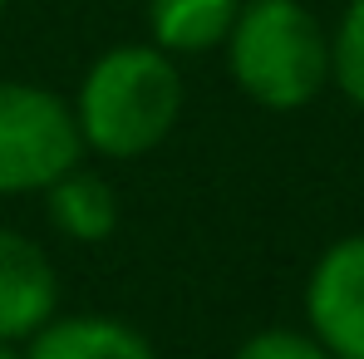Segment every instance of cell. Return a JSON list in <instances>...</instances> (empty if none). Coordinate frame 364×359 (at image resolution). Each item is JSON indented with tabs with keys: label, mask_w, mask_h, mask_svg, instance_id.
I'll return each instance as SVG.
<instances>
[{
	"label": "cell",
	"mask_w": 364,
	"mask_h": 359,
	"mask_svg": "<svg viewBox=\"0 0 364 359\" xmlns=\"http://www.w3.org/2000/svg\"><path fill=\"white\" fill-rule=\"evenodd\" d=\"M74 123L84 153L99 158H143L168 143L182 119V74L178 60L158 45H114L84 69L74 99Z\"/></svg>",
	"instance_id": "cell-1"
},
{
	"label": "cell",
	"mask_w": 364,
	"mask_h": 359,
	"mask_svg": "<svg viewBox=\"0 0 364 359\" xmlns=\"http://www.w3.org/2000/svg\"><path fill=\"white\" fill-rule=\"evenodd\" d=\"M222 55L232 84L271 114H296L330 84V30L301 0H242Z\"/></svg>",
	"instance_id": "cell-2"
},
{
	"label": "cell",
	"mask_w": 364,
	"mask_h": 359,
	"mask_svg": "<svg viewBox=\"0 0 364 359\" xmlns=\"http://www.w3.org/2000/svg\"><path fill=\"white\" fill-rule=\"evenodd\" d=\"M84 163L69 99L30 79H0V197H35Z\"/></svg>",
	"instance_id": "cell-3"
},
{
	"label": "cell",
	"mask_w": 364,
	"mask_h": 359,
	"mask_svg": "<svg viewBox=\"0 0 364 359\" xmlns=\"http://www.w3.org/2000/svg\"><path fill=\"white\" fill-rule=\"evenodd\" d=\"M305 325L335 359H364V232L325 246L310 266Z\"/></svg>",
	"instance_id": "cell-4"
},
{
	"label": "cell",
	"mask_w": 364,
	"mask_h": 359,
	"mask_svg": "<svg viewBox=\"0 0 364 359\" xmlns=\"http://www.w3.org/2000/svg\"><path fill=\"white\" fill-rule=\"evenodd\" d=\"M60 315V271L45 246L0 227V340L25 345Z\"/></svg>",
	"instance_id": "cell-5"
},
{
	"label": "cell",
	"mask_w": 364,
	"mask_h": 359,
	"mask_svg": "<svg viewBox=\"0 0 364 359\" xmlns=\"http://www.w3.org/2000/svg\"><path fill=\"white\" fill-rule=\"evenodd\" d=\"M25 359H158V350L119 315H55L25 340Z\"/></svg>",
	"instance_id": "cell-6"
},
{
	"label": "cell",
	"mask_w": 364,
	"mask_h": 359,
	"mask_svg": "<svg viewBox=\"0 0 364 359\" xmlns=\"http://www.w3.org/2000/svg\"><path fill=\"white\" fill-rule=\"evenodd\" d=\"M40 197H45L50 227L64 241L94 246V241H109L119 232V192H114V182L104 173H89L84 163L69 168L64 178H55Z\"/></svg>",
	"instance_id": "cell-7"
},
{
	"label": "cell",
	"mask_w": 364,
	"mask_h": 359,
	"mask_svg": "<svg viewBox=\"0 0 364 359\" xmlns=\"http://www.w3.org/2000/svg\"><path fill=\"white\" fill-rule=\"evenodd\" d=\"M242 0H148V45L173 60L222 50Z\"/></svg>",
	"instance_id": "cell-8"
},
{
	"label": "cell",
	"mask_w": 364,
	"mask_h": 359,
	"mask_svg": "<svg viewBox=\"0 0 364 359\" xmlns=\"http://www.w3.org/2000/svg\"><path fill=\"white\" fill-rule=\"evenodd\" d=\"M330 84L364 114V0H350L330 35Z\"/></svg>",
	"instance_id": "cell-9"
},
{
	"label": "cell",
	"mask_w": 364,
	"mask_h": 359,
	"mask_svg": "<svg viewBox=\"0 0 364 359\" xmlns=\"http://www.w3.org/2000/svg\"><path fill=\"white\" fill-rule=\"evenodd\" d=\"M232 359H335L310 330H291V325H271V330H256L237 345Z\"/></svg>",
	"instance_id": "cell-10"
},
{
	"label": "cell",
	"mask_w": 364,
	"mask_h": 359,
	"mask_svg": "<svg viewBox=\"0 0 364 359\" xmlns=\"http://www.w3.org/2000/svg\"><path fill=\"white\" fill-rule=\"evenodd\" d=\"M0 359H25V345H10V340H0Z\"/></svg>",
	"instance_id": "cell-11"
},
{
	"label": "cell",
	"mask_w": 364,
	"mask_h": 359,
	"mask_svg": "<svg viewBox=\"0 0 364 359\" xmlns=\"http://www.w3.org/2000/svg\"><path fill=\"white\" fill-rule=\"evenodd\" d=\"M5 5H10V0H0V15H5Z\"/></svg>",
	"instance_id": "cell-12"
}]
</instances>
